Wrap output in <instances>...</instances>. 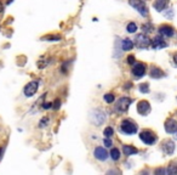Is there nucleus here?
<instances>
[{"label":"nucleus","mask_w":177,"mask_h":175,"mask_svg":"<svg viewBox=\"0 0 177 175\" xmlns=\"http://www.w3.org/2000/svg\"><path fill=\"white\" fill-rule=\"evenodd\" d=\"M121 130H123L125 134H128V135H132V134H135L137 131V127H136V124L132 120L125 119V120H123V123H121Z\"/></svg>","instance_id":"nucleus-1"},{"label":"nucleus","mask_w":177,"mask_h":175,"mask_svg":"<svg viewBox=\"0 0 177 175\" xmlns=\"http://www.w3.org/2000/svg\"><path fill=\"white\" fill-rule=\"evenodd\" d=\"M140 139L142 140L146 145H153L156 140V136L153 131L150 130H144V131H141L140 133Z\"/></svg>","instance_id":"nucleus-2"},{"label":"nucleus","mask_w":177,"mask_h":175,"mask_svg":"<svg viewBox=\"0 0 177 175\" xmlns=\"http://www.w3.org/2000/svg\"><path fill=\"white\" fill-rule=\"evenodd\" d=\"M135 44L140 49H147L150 45V40L146 34H138L137 37L135 38Z\"/></svg>","instance_id":"nucleus-3"},{"label":"nucleus","mask_w":177,"mask_h":175,"mask_svg":"<svg viewBox=\"0 0 177 175\" xmlns=\"http://www.w3.org/2000/svg\"><path fill=\"white\" fill-rule=\"evenodd\" d=\"M104 119H106V116H104V113L102 111L94 110L92 112H91V122H92L94 124H96V125L102 124V123L104 122Z\"/></svg>","instance_id":"nucleus-4"},{"label":"nucleus","mask_w":177,"mask_h":175,"mask_svg":"<svg viewBox=\"0 0 177 175\" xmlns=\"http://www.w3.org/2000/svg\"><path fill=\"white\" fill-rule=\"evenodd\" d=\"M131 102H132V100H131L130 97H126V96L120 97V100L118 101L117 106H115V107H117V111L120 112V113H123V112H125V111H128L129 106L131 105Z\"/></svg>","instance_id":"nucleus-5"},{"label":"nucleus","mask_w":177,"mask_h":175,"mask_svg":"<svg viewBox=\"0 0 177 175\" xmlns=\"http://www.w3.org/2000/svg\"><path fill=\"white\" fill-rule=\"evenodd\" d=\"M38 91V81H30L24 86V95L27 97L33 96Z\"/></svg>","instance_id":"nucleus-6"},{"label":"nucleus","mask_w":177,"mask_h":175,"mask_svg":"<svg viewBox=\"0 0 177 175\" xmlns=\"http://www.w3.org/2000/svg\"><path fill=\"white\" fill-rule=\"evenodd\" d=\"M137 111L140 114H142V116H147L148 113L150 112V105H149V102L148 101H140L138 102V105H137Z\"/></svg>","instance_id":"nucleus-7"},{"label":"nucleus","mask_w":177,"mask_h":175,"mask_svg":"<svg viewBox=\"0 0 177 175\" xmlns=\"http://www.w3.org/2000/svg\"><path fill=\"white\" fill-rule=\"evenodd\" d=\"M146 73V66L143 63H136L134 66L132 68V74L135 77H137V78H140V77H143Z\"/></svg>","instance_id":"nucleus-8"},{"label":"nucleus","mask_w":177,"mask_h":175,"mask_svg":"<svg viewBox=\"0 0 177 175\" xmlns=\"http://www.w3.org/2000/svg\"><path fill=\"white\" fill-rule=\"evenodd\" d=\"M94 156L96 159H98V161H106V159L108 158V152L106 151L103 147H97L94 152Z\"/></svg>","instance_id":"nucleus-9"},{"label":"nucleus","mask_w":177,"mask_h":175,"mask_svg":"<svg viewBox=\"0 0 177 175\" xmlns=\"http://www.w3.org/2000/svg\"><path fill=\"white\" fill-rule=\"evenodd\" d=\"M150 45L153 49H163V48H166V46H168V44L165 43V40L161 37H155L150 42Z\"/></svg>","instance_id":"nucleus-10"},{"label":"nucleus","mask_w":177,"mask_h":175,"mask_svg":"<svg viewBox=\"0 0 177 175\" xmlns=\"http://www.w3.org/2000/svg\"><path fill=\"white\" fill-rule=\"evenodd\" d=\"M159 33L161 35H164V37L170 38V37H172L174 35V28L170 27V26H168V24H164V26H161V27L159 28Z\"/></svg>","instance_id":"nucleus-11"},{"label":"nucleus","mask_w":177,"mask_h":175,"mask_svg":"<svg viewBox=\"0 0 177 175\" xmlns=\"http://www.w3.org/2000/svg\"><path fill=\"white\" fill-rule=\"evenodd\" d=\"M165 130L169 134H174L177 130V122L174 119H169L165 123Z\"/></svg>","instance_id":"nucleus-12"},{"label":"nucleus","mask_w":177,"mask_h":175,"mask_svg":"<svg viewBox=\"0 0 177 175\" xmlns=\"http://www.w3.org/2000/svg\"><path fill=\"white\" fill-rule=\"evenodd\" d=\"M163 150L166 154H172L174 151H175V143L170 140H166L164 143H163Z\"/></svg>","instance_id":"nucleus-13"},{"label":"nucleus","mask_w":177,"mask_h":175,"mask_svg":"<svg viewBox=\"0 0 177 175\" xmlns=\"http://www.w3.org/2000/svg\"><path fill=\"white\" fill-rule=\"evenodd\" d=\"M154 9L156 11H164V9L168 6V0H155V3L153 4Z\"/></svg>","instance_id":"nucleus-14"},{"label":"nucleus","mask_w":177,"mask_h":175,"mask_svg":"<svg viewBox=\"0 0 177 175\" xmlns=\"http://www.w3.org/2000/svg\"><path fill=\"white\" fill-rule=\"evenodd\" d=\"M163 75H164L163 71L159 69V68H156V67H153V68L150 69V77H152V78L158 79V78H160V77H163Z\"/></svg>","instance_id":"nucleus-15"},{"label":"nucleus","mask_w":177,"mask_h":175,"mask_svg":"<svg viewBox=\"0 0 177 175\" xmlns=\"http://www.w3.org/2000/svg\"><path fill=\"white\" fill-rule=\"evenodd\" d=\"M123 151H124V154H125V156H132V154H135V153L138 152L137 148H135L134 146H124V147H123Z\"/></svg>","instance_id":"nucleus-16"},{"label":"nucleus","mask_w":177,"mask_h":175,"mask_svg":"<svg viewBox=\"0 0 177 175\" xmlns=\"http://www.w3.org/2000/svg\"><path fill=\"white\" fill-rule=\"evenodd\" d=\"M132 48H134V43L131 42L130 39H124L123 40V50L130 51V50H132Z\"/></svg>","instance_id":"nucleus-17"},{"label":"nucleus","mask_w":177,"mask_h":175,"mask_svg":"<svg viewBox=\"0 0 177 175\" xmlns=\"http://www.w3.org/2000/svg\"><path fill=\"white\" fill-rule=\"evenodd\" d=\"M110 157H112V159H114V161H118L120 158V151L118 148H112V151H110Z\"/></svg>","instance_id":"nucleus-18"},{"label":"nucleus","mask_w":177,"mask_h":175,"mask_svg":"<svg viewBox=\"0 0 177 175\" xmlns=\"http://www.w3.org/2000/svg\"><path fill=\"white\" fill-rule=\"evenodd\" d=\"M129 4L131 5V6H132V7H135L136 10H137L140 6H142V5L144 4L143 1H142V0H130V1H129Z\"/></svg>","instance_id":"nucleus-19"},{"label":"nucleus","mask_w":177,"mask_h":175,"mask_svg":"<svg viewBox=\"0 0 177 175\" xmlns=\"http://www.w3.org/2000/svg\"><path fill=\"white\" fill-rule=\"evenodd\" d=\"M138 89H140L141 92H143V94H148L149 92V85L147 83H143V84H141L138 86Z\"/></svg>","instance_id":"nucleus-20"},{"label":"nucleus","mask_w":177,"mask_h":175,"mask_svg":"<svg viewBox=\"0 0 177 175\" xmlns=\"http://www.w3.org/2000/svg\"><path fill=\"white\" fill-rule=\"evenodd\" d=\"M126 30H128L129 33H135L136 30H137V26H136L134 22H131L128 24V27H126Z\"/></svg>","instance_id":"nucleus-21"},{"label":"nucleus","mask_w":177,"mask_h":175,"mask_svg":"<svg viewBox=\"0 0 177 175\" xmlns=\"http://www.w3.org/2000/svg\"><path fill=\"white\" fill-rule=\"evenodd\" d=\"M137 11H138L141 15H142L143 17H146V16L148 15V10H147V7H146V5H144V4L142 5V6H140V7L137 9Z\"/></svg>","instance_id":"nucleus-22"},{"label":"nucleus","mask_w":177,"mask_h":175,"mask_svg":"<svg viewBox=\"0 0 177 175\" xmlns=\"http://www.w3.org/2000/svg\"><path fill=\"white\" fill-rule=\"evenodd\" d=\"M166 174L176 175L177 174V166H170L168 169H166Z\"/></svg>","instance_id":"nucleus-23"},{"label":"nucleus","mask_w":177,"mask_h":175,"mask_svg":"<svg viewBox=\"0 0 177 175\" xmlns=\"http://www.w3.org/2000/svg\"><path fill=\"white\" fill-rule=\"evenodd\" d=\"M115 100V97L113 94H106L104 95V101L107 102V104H112V102H114Z\"/></svg>","instance_id":"nucleus-24"},{"label":"nucleus","mask_w":177,"mask_h":175,"mask_svg":"<svg viewBox=\"0 0 177 175\" xmlns=\"http://www.w3.org/2000/svg\"><path fill=\"white\" fill-rule=\"evenodd\" d=\"M143 30H144V33H150L152 30H153V26L152 24H149V23H146V24H143Z\"/></svg>","instance_id":"nucleus-25"},{"label":"nucleus","mask_w":177,"mask_h":175,"mask_svg":"<svg viewBox=\"0 0 177 175\" xmlns=\"http://www.w3.org/2000/svg\"><path fill=\"white\" fill-rule=\"evenodd\" d=\"M113 135V129L110 127H108V128H106L104 129V136L106 137H110Z\"/></svg>","instance_id":"nucleus-26"},{"label":"nucleus","mask_w":177,"mask_h":175,"mask_svg":"<svg viewBox=\"0 0 177 175\" xmlns=\"http://www.w3.org/2000/svg\"><path fill=\"white\" fill-rule=\"evenodd\" d=\"M104 146L106 147H110V146H112V140H110L109 137H106L104 139Z\"/></svg>","instance_id":"nucleus-27"},{"label":"nucleus","mask_w":177,"mask_h":175,"mask_svg":"<svg viewBox=\"0 0 177 175\" xmlns=\"http://www.w3.org/2000/svg\"><path fill=\"white\" fill-rule=\"evenodd\" d=\"M47 122H49V119H47V118H44V119H41V122H40L39 127H40V128H44L45 125L47 124Z\"/></svg>","instance_id":"nucleus-28"},{"label":"nucleus","mask_w":177,"mask_h":175,"mask_svg":"<svg viewBox=\"0 0 177 175\" xmlns=\"http://www.w3.org/2000/svg\"><path fill=\"white\" fill-rule=\"evenodd\" d=\"M128 63H130V65H134L135 63V56H128Z\"/></svg>","instance_id":"nucleus-29"},{"label":"nucleus","mask_w":177,"mask_h":175,"mask_svg":"<svg viewBox=\"0 0 177 175\" xmlns=\"http://www.w3.org/2000/svg\"><path fill=\"white\" fill-rule=\"evenodd\" d=\"M169 10H170V11H166V12H165V16L169 17V18H172L174 12H172V10H171V9H169Z\"/></svg>","instance_id":"nucleus-30"},{"label":"nucleus","mask_w":177,"mask_h":175,"mask_svg":"<svg viewBox=\"0 0 177 175\" xmlns=\"http://www.w3.org/2000/svg\"><path fill=\"white\" fill-rule=\"evenodd\" d=\"M45 39H46V40H59V37H57V35H53V37H46Z\"/></svg>","instance_id":"nucleus-31"},{"label":"nucleus","mask_w":177,"mask_h":175,"mask_svg":"<svg viewBox=\"0 0 177 175\" xmlns=\"http://www.w3.org/2000/svg\"><path fill=\"white\" fill-rule=\"evenodd\" d=\"M155 174H166V169H156Z\"/></svg>","instance_id":"nucleus-32"},{"label":"nucleus","mask_w":177,"mask_h":175,"mask_svg":"<svg viewBox=\"0 0 177 175\" xmlns=\"http://www.w3.org/2000/svg\"><path fill=\"white\" fill-rule=\"evenodd\" d=\"M4 152H5V146H1V147H0V159L3 158V154H4Z\"/></svg>","instance_id":"nucleus-33"},{"label":"nucleus","mask_w":177,"mask_h":175,"mask_svg":"<svg viewBox=\"0 0 177 175\" xmlns=\"http://www.w3.org/2000/svg\"><path fill=\"white\" fill-rule=\"evenodd\" d=\"M51 106H52V104H50V102H49V104H45V105H44V108H45V110H49Z\"/></svg>","instance_id":"nucleus-34"},{"label":"nucleus","mask_w":177,"mask_h":175,"mask_svg":"<svg viewBox=\"0 0 177 175\" xmlns=\"http://www.w3.org/2000/svg\"><path fill=\"white\" fill-rule=\"evenodd\" d=\"M58 107H59V101L57 100L56 102H55V105H53V108H56V110H57V108H58Z\"/></svg>","instance_id":"nucleus-35"},{"label":"nucleus","mask_w":177,"mask_h":175,"mask_svg":"<svg viewBox=\"0 0 177 175\" xmlns=\"http://www.w3.org/2000/svg\"><path fill=\"white\" fill-rule=\"evenodd\" d=\"M3 10H4V6H3V4L0 3V12H3Z\"/></svg>","instance_id":"nucleus-36"},{"label":"nucleus","mask_w":177,"mask_h":175,"mask_svg":"<svg viewBox=\"0 0 177 175\" xmlns=\"http://www.w3.org/2000/svg\"><path fill=\"white\" fill-rule=\"evenodd\" d=\"M175 62H176V63H177V54H176V55H175Z\"/></svg>","instance_id":"nucleus-37"},{"label":"nucleus","mask_w":177,"mask_h":175,"mask_svg":"<svg viewBox=\"0 0 177 175\" xmlns=\"http://www.w3.org/2000/svg\"><path fill=\"white\" fill-rule=\"evenodd\" d=\"M175 139H176V140H177V130L175 131Z\"/></svg>","instance_id":"nucleus-38"},{"label":"nucleus","mask_w":177,"mask_h":175,"mask_svg":"<svg viewBox=\"0 0 177 175\" xmlns=\"http://www.w3.org/2000/svg\"><path fill=\"white\" fill-rule=\"evenodd\" d=\"M11 3H12V0H7V5H9V4H11Z\"/></svg>","instance_id":"nucleus-39"}]
</instances>
